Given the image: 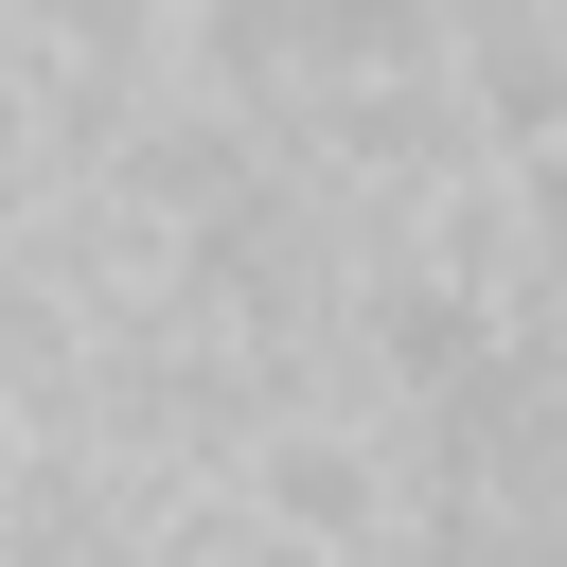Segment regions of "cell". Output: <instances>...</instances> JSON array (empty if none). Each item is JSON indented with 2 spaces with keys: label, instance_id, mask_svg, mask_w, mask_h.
<instances>
[{
  "label": "cell",
  "instance_id": "7a4b0ae2",
  "mask_svg": "<svg viewBox=\"0 0 567 567\" xmlns=\"http://www.w3.org/2000/svg\"><path fill=\"white\" fill-rule=\"evenodd\" d=\"M89 106H106V89H71L53 53H18V35H0V230H18L53 177H89Z\"/></svg>",
  "mask_w": 567,
  "mask_h": 567
},
{
  "label": "cell",
  "instance_id": "6da1fadb",
  "mask_svg": "<svg viewBox=\"0 0 567 567\" xmlns=\"http://www.w3.org/2000/svg\"><path fill=\"white\" fill-rule=\"evenodd\" d=\"M461 0H284V106H337V89H408L443 71Z\"/></svg>",
  "mask_w": 567,
  "mask_h": 567
}]
</instances>
